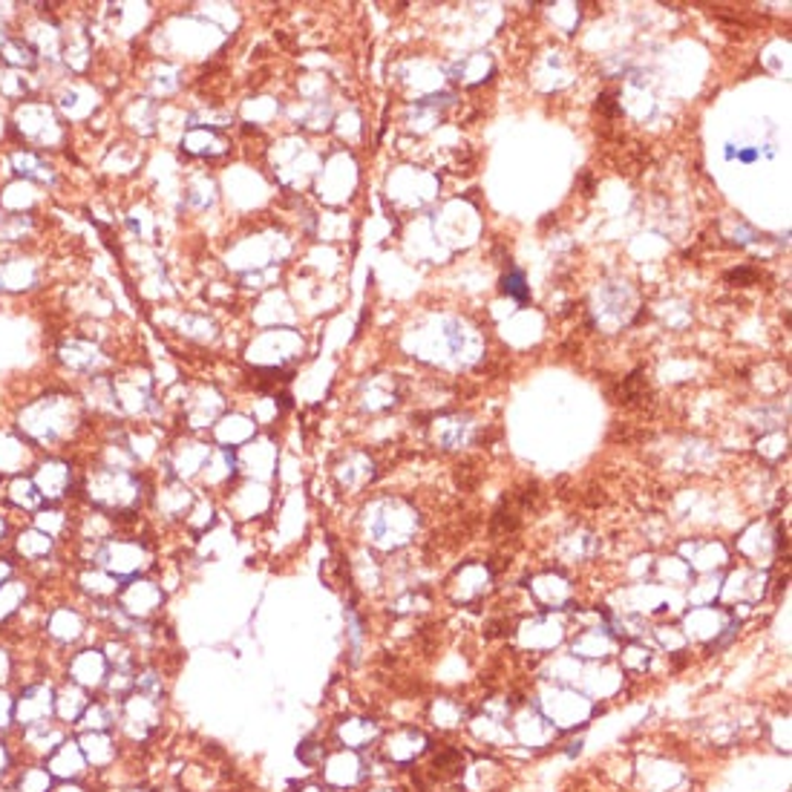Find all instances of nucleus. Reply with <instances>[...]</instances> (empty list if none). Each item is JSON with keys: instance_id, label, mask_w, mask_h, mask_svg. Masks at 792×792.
Here are the masks:
<instances>
[{"instance_id": "f257e3e1", "label": "nucleus", "mask_w": 792, "mask_h": 792, "mask_svg": "<svg viewBox=\"0 0 792 792\" xmlns=\"http://www.w3.org/2000/svg\"><path fill=\"white\" fill-rule=\"evenodd\" d=\"M84 404L72 395H44L17 412V435L33 449H61L81 430Z\"/></svg>"}, {"instance_id": "f03ea898", "label": "nucleus", "mask_w": 792, "mask_h": 792, "mask_svg": "<svg viewBox=\"0 0 792 792\" xmlns=\"http://www.w3.org/2000/svg\"><path fill=\"white\" fill-rule=\"evenodd\" d=\"M79 493L81 502L87 504V507L110 513L112 519H116V516H124V513H133L136 507H142L144 481L142 476H136L128 467L96 465L89 467L87 472H81Z\"/></svg>"}, {"instance_id": "7ed1b4c3", "label": "nucleus", "mask_w": 792, "mask_h": 792, "mask_svg": "<svg viewBox=\"0 0 792 792\" xmlns=\"http://www.w3.org/2000/svg\"><path fill=\"white\" fill-rule=\"evenodd\" d=\"M56 683L58 674L35 672L24 674L15 692V727L17 732L56 720Z\"/></svg>"}, {"instance_id": "20e7f679", "label": "nucleus", "mask_w": 792, "mask_h": 792, "mask_svg": "<svg viewBox=\"0 0 792 792\" xmlns=\"http://www.w3.org/2000/svg\"><path fill=\"white\" fill-rule=\"evenodd\" d=\"M93 616L87 609H81L75 602H58L52 609L44 611L40 620V634L49 643V648H56L58 655H70L72 648L89 643V632H93Z\"/></svg>"}, {"instance_id": "39448f33", "label": "nucleus", "mask_w": 792, "mask_h": 792, "mask_svg": "<svg viewBox=\"0 0 792 792\" xmlns=\"http://www.w3.org/2000/svg\"><path fill=\"white\" fill-rule=\"evenodd\" d=\"M15 128L26 144H33V151H56L67 142V121L56 105L47 101H24L15 112Z\"/></svg>"}, {"instance_id": "423d86ee", "label": "nucleus", "mask_w": 792, "mask_h": 792, "mask_svg": "<svg viewBox=\"0 0 792 792\" xmlns=\"http://www.w3.org/2000/svg\"><path fill=\"white\" fill-rule=\"evenodd\" d=\"M29 476H33L44 504H67L70 499H75L81 488V472L64 456L38 458Z\"/></svg>"}, {"instance_id": "0eeeda50", "label": "nucleus", "mask_w": 792, "mask_h": 792, "mask_svg": "<svg viewBox=\"0 0 792 792\" xmlns=\"http://www.w3.org/2000/svg\"><path fill=\"white\" fill-rule=\"evenodd\" d=\"M61 677L87 688L89 695H101L107 677H110V663H107L101 646L84 643V646L72 648L70 655H64V660H61Z\"/></svg>"}, {"instance_id": "6e6552de", "label": "nucleus", "mask_w": 792, "mask_h": 792, "mask_svg": "<svg viewBox=\"0 0 792 792\" xmlns=\"http://www.w3.org/2000/svg\"><path fill=\"white\" fill-rule=\"evenodd\" d=\"M58 551H61V542L38 530L35 525L15 528V533L9 539V553L15 556L21 571H29V574H35L38 568H52L58 562Z\"/></svg>"}, {"instance_id": "1a4fd4ad", "label": "nucleus", "mask_w": 792, "mask_h": 792, "mask_svg": "<svg viewBox=\"0 0 792 792\" xmlns=\"http://www.w3.org/2000/svg\"><path fill=\"white\" fill-rule=\"evenodd\" d=\"M72 735L79 741L93 778H105L107 772L119 767L121 755H124V741L119 732H72Z\"/></svg>"}, {"instance_id": "9d476101", "label": "nucleus", "mask_w": 792, "mask_h": 792, "mask_svg": "<svg viewBox=\"0 0 792 792\" xmlns=\"http://www.w3.org/2000/svg\"><path fill=\"white\" fill-rule=\"evenodd\" d=\"M70 735L72 732L64 727V723L47 720V723H40V727L21 729V732H15L12 741H15V749L17 755H21V760H47Z\"/></svg>"}, {"instance_id": "9b49d317", "label": "nucleus", "mask_w": 792, "mask_h": 792, "mask_svg": "<svg viewBox=\"0 0 792 792\" xmlns=\"http://www.w3.org/2000/svg\"><path fill=\"white\" fill-rule=\"evenodd\" d=\"M56 358L67 372L87 377V381L89 377H98V372L107 367L105 352L93 340H87V337H67L64 344L56 349Z\"/></svg>"}, {"instance_id": "f8f14e48", "label": "nucleus", "mask_w": 792, "mask_h": 792, "mask_svg": "<svg viewBox=\"0 0 792 792\" xmlns=\"http://www.w3.org/2000/svg\"><path fill=\"white\" fill-rule=\"evenodd\" d=\"M161 591L147 579H130V583H121L119 593H116V605L128 616H133L136 623H144L153 611L159 609Z\"/></svg>"}, {"instance_id": "ddd939ff", "label": "nucleus", "mask_w": 792, "mask_h": 792, "mask_svg": "<svg viewBox=\"0 0 792 792\" xmlns=\"http://www.w3.org/2000/svg\"><path fill=\"white\" fill-rule=\"evenodd\" d=\"M44 764H47L49 776L56 778V784H67V781H89V778H93L75 735L67 737L64 744L58 746L56 753L49 755Z\"/></svg>"}, {"instance_id": "4468645a", "label": "nucleus", "mask_w": 792, "mask_h": 792, "mask_svg": "<svg viewBox=\"0 0 792 792\" xmlns=\"http://www.w3.org/2000/svg\"><path fill=\"white\" fill-rule=\"evenodd\" d=\"M40 286V263L33 256L15 254L0 260V291L7 295H24Z\"/></svg>"}, {"instance_id": "2eb2a0df", "label": "nucleus", "mask_w": 792, "mask_h": 792, "mask_svg": "<svg viewBox=\"0 0 792 792\" xmlns=\"http://www.w3.org/2000/svg\"><path fill=\"white\" fill-rule=\"evenodd\" d=\"M121 583L107 571L96 568V565H81L75 571V591L84 597L87 605H101V602H112L119 593Z\"/></svg>"}, {"instance_id": "dca6fc26", "label": "nucleus", "mask_w": 792, "mask_h": 792, "mask_svg": "<svg viewBox=\"0 0 792 792\" xmlns=\"http://www.w3.org/2000/svg\"><path fill=\"white\" fill-rule=\"evenodd\" d=\"M9 165H12V173L24 182H33L38 188H47V184H56L58 170L47 161V156L40 151H33V147H17L9 156Z\"/></svg>"}, {"instance_id": "f3484780", "label": "nucleus", "mask_w": 792, "mask_h": 792, "mask_svg": "<svg viewBox=\"0 0 792 792\" xmlns=\"http://www.w3.org/2000/svg\"><path fill=\"white\" fill-rule=\"evenodd\" d=\"M96 695H89L87 688L75 686V683L64 681V677H58L56 683V720L58 723H64L67 729H75V723L81 720V715L87 712L89 700Z\"/></svg>"}, {"instance_id": "a211bd4d", "label": "nucleus", "mask_w": 792, "mask_h": 792, "mask_svg": "<svg viewBox=\"0 0 792 792\" xmlns=\"http://www.w3.org/2000/svg\"><path fill=\"white\" fill-rule=\"evenodd\" d=\"M35 461H38L35 449L17 432H0V476L12 479V476L29 472Z\"/></svg>"}, {"instance_id": "6ab92c4d", "label": "nucleus", "mask_w": 792, "mask_h": 792, "mask_svg": "<svg viewBox=\"0 0 792 792\" xmlns=\"http://www.w3.org/2000/svg\"><path fill=\"white\" fill-rule=\"evenodd\" d=\"M33 579L29 576H15L0 585V625H12L17 616L33 605Z\"/></svg>"}, {"instance_id": "aec40b11", "label": "nucleus", "mask_w": 792, "mask_h": 792, "mask_svg": "<svg viewBox=\"0 0 792 792\" xmlns=\"http://www.w3.org/2000/svg\"><path fill=\"white\" fill-rule=\"evenodd\" d=\"M56 110L61 112V119L64 121L89 119L93 110H96L93 87H89V84H81V81H67L56 98Z\"/></svg>"}, {"instance_id": "412c9836", "label": "nucleus", "mask_w": 792, "mask_h": 792, "mask_svg": "<svg viewBox=\"0 0 792 792\" xmlns=\"http://www.w3.org/2000/svg\"><path fill=\"white\" fill-rule=\"evenodd\" d=\"M3 504L9 511L24 513V516H35V513L44 507V499H40L38 488L29 472H21V476H12L7 479V488H3Z\"/></svg>"}, {"instance_id": "4be33fe9", "label": "nucleus", "mask_w": 792, "mask_h": 792, "mask_svg": "<svg viewBox=\"0 0 792 792\" xmlns=\"http://www.w3.org/2000/svg\"><path fill=\"white\" fill-rule=\"evenodd\" d=\"M116 729H119V700L96 695L72 732H116Z\"/></svg>"}, {"instance_id": "5701e85b", "label": "nucleus", "mask_w": 792, "mask_h": 792, "mask_svg": "<svg viewBox=\"0 0 792 792\" xmlns=\"http://www.w3.org/2000/svg\"><path fill=\"white\" fill-rule=\"evenodd\" d=\"M29 525L38 530L49 533L58 542H64L67 537L72 539V525H75V513L67 511L64 504H44L35 516H29Z\"/></svg>"}, {"instance_id": "b1692460", "label": "nucleus", "mask_w": 792, "mask_h": 792, "mask_svg": "<svg viewBox=\"0 0 792 792\" xmlns=\"http://www.w3.org/2000/svg\"><path fill=\"white\" fill-rule=\"evenodd\" d=\"M9 787L15 792H52L56 790V778L49 776L44 760H21Z\"/></svg>"}, {"instance_id": "393cba45", "label": "nucleus", "mask_w": 792, "mask_h": 792, "mask_svg": "<svg viewBox=\"0 0 792 792\" xmlns=\"http://www.w3.org/2000/svg\"><path fill=\"white\" fill-rule=\"evenodd\" d=\"M38 202L40 188L33 182H24V179L9 182L0 193V211H7V214H33V208H38Z\"/></svg>"}, {"instance_id": "a878e982", "label": "nucleus", "mask_w": 792, "mask_h": 792, "mask_svg": "<svg viewBox=\"0 0 792 792\" xmlns=\"http://www.w3.org/2000/svg\"><path fill=\"white\" fill-rule=\"evenodd\" d=\"M38 231V219L35 214H3L0 219V245L7 249H21L29 242Z\"/></svg>"}, {"instance_id": "bb28decb", "label": "nucleus", "mask_w": 792, "mask_h": 792, "mask_svg": "<svg viewBox=\"0 0 792 792\" xmlns=\"http://www.w3.org/2000/svg\"><path fill=\"white\" fill-rule=\"evenodd\" d=\"M35 81L29 72H17L0 67V98L12 101V105H24V98L33 93Z\"/></svg>"}, {"instance_id": "cd10ccee", "label": "nucleus", "mask_w": 792, "mask_h": 792, "mask_svg": "<svg viewBox=\"0 0 792 792\" xmlns=\"http://www.w3.org/2000/svg\"><path fill=\"white\" fill-rule=\"evenodd\" d=\"M21 677H24L21 655L7 643H0V688H15Z\"/></svg>"}, {"instance_id": "c85d7f7f", "label": "nucleus", "mask_w": 792, "mask_h": 792, "mask_svg": "<svg viewBox=\"0 0 792 792\" xmlns=\"http://www.w3.org/2000/svg\"><path fill=\"white\" fill-rule=\"evenodd\" d=\"M17 764H21V755L15 749V741L12 737H0V787H7L12 781Z\"/></svg>"}, {"instance_id": "c756f323", "label": "nucleus", "mask_w": 792, "mask_h": 792, "mask_svg": "<svg viewBox=\"0 0 792 792\" xmlns=\"http://www.w3.org/2000/svg\"><path fill=\"white\" fill-rule=\"evenodd\" d=\"M15 692L0 688V737H15Z\"/></svg>"}, {"instance_id": "7c9ffc66", "label": "nucleus", "mask_w": 792, "mask_h": 792, "mask_svg": "<svg viewBox=\"0 0 792 792\" xmlns=\"http://www.w3.org/2000/svg\"><path fill=\"white\" fill-rule=\"evenodd\" d=\"M504 295H513L519 303H528V286H525V274L521 272H511L507 277L502 280Z\"/></svg>"}, {"instance_id": "2f4dec72", "label": "nucleus", "mask_w": 792, "mask_h": 792, "mask_svg": "<svg viewBox=\"0 0 792 792\" xmlns=\"http://www.w3.org/2000/svg\"><path fill=\"white\" fill-rule=\"evenodd\" d=\"M21 576V565L12 553H0V585L9 583V579H15Z\"/></svg>"}, {"instance_id": "473e14b6", "label": "nucleus", "mask_w": 792, "mask_h": 792, "mask_svg": "<svg viewBox=\"0 0 792 792\" xmlns=\"http://www.w3.org/2000/svg\"><path fill=\"white\" fill-rule=\"evenodd\" d=\"M52 792H101V790H98L96 778H89V781H67V784H56V790Z\"/></svg>"}, {"instance_id": "72a5a7b5", "label": "nucleus", "mask_w": 792, "mask_h": 792, "mask_svg": "<svg viewBox=\"0 0 792 792\" xmlns=\"http://www.w3.org/2000/svg\"><path fill=\"white\" fill-rule=\"evenodd\" d=\"M12 533H15V521L9 519L7 513L0 511V548H3V544H9Z\"/></svg>"}, {"instance_id": "f704fd0d", "label": "nucleus", "mask_w": 792, "mask_h": 792, "mask_svg": "<svg viewBox=\"0 0 792 792\" xmlns=\"http://www.w3.org/2000/svg\"><path fill=\"white\" fill-rule=\"evenodd\" d=\"M116 792H153L147 787H124V790H116Z\"/></svg>"}, {"instance_id": "c9c22d12", "label": "nucleus", "mask_w": 792, "mask_h": 792, "mask_svg": "<svg viewBox=\"0 0 792 792\" xmlns=\"http://www.w3.org/2000/svg\"><path fill=\"white\" fill-rule=\"evenodd\" d=\"M0 792H15V790H12V787L7 784V787H0Z\"/></svg>"}]
</instances>
